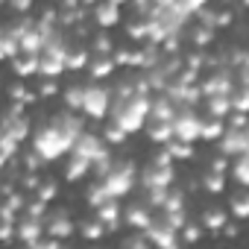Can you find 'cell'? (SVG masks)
<instances>
[{
	"label": "cell",
	"mask_w": 249,
	"mask_h": 249,
	"mask_svg": "<svg viewBox=\"0 0 249 249\" xmlns=\"http://www.w3.org/2000/svg\"><path fill=\"white\" fill-rule=\"evenodd\" d=\"M36 196L47 205V202H53V199L59 196V185H56V182H41V185H38V191H36Z\"/></svg>",
	"instance_id": "27"
},
{
	"label": "cell",
	"mask_w": 249,
	"mask_h": 249,
	"mask_svg": "<svg viewBox=\"0 0 249 249\" xmlns=\"http://www.w3.org/2000/svg\"><path fill=\"white\" fill-rule=\"evenodd\" d=\"M220 231H223V234H226L229 240H234V237H237V226H234V223H226V226H223Z\"/></svg>",
	"instance_id": "40"
},
{
	"label": "cell",
	"mask_w": 249,
	"mask_h": 249,
	"mask_svg": "<svg viewBox=\"0 0 249 249\" xmlns=\"http://www.w3.org/2000/svg\"><path fill=\"white\" fill-rule=\"evenodd\" d=\"M85 173H91V161H85V159H79V156H71V161H68V167H65V179H68V182H76V179H82Z\"/></svg>",
	"instance_id": "18"
},
{
	"label": "cell",
	"mask_w": 249,
	"mask_h": 249,
	"mask_svg": "<svg viewBox=\"0 0 249 249\" xmlns=\"http://www.w3.org/2000/svg\"><path fill=\"white\" fill-rule=\"evenodd\" d=\"M94 24L100 30H111L120 24V3H114V0H108V3H100L94 6Z\"/></svg>",
	"instance_id": "10"
},
{
	"label": "cell",
	"mask_w": 249,
	"mask_h": 249,
	"mask_svg": "<svg viewBox=\"0 0 249 249\" xmlns=\"http://www.w3.org/2000/svg\"><path fill=\"white\" fill-rule=\"evenodd\" d=\"M226 132V123L217 117H199V138L202 141H220V135Z\"/></svg>",
	"instance_id": "14"
},
{
	"label": "cell",
	"mask_w": 249,
	"mask_h": 249,
	"mask_svg": "<svg viewBox=\"0 0 249 249\" xmlns=\"http://www.w3.org/2000/svg\"><path fill=\"white\" fill-rule=\"evenodd\" d=\"M126 36L132 41H147V18H135L126 24Z\"/></svg>",
	"instance_id": "23"
},
{
	"label": "cell",
	"mask_w": 249,
	"mask_h": 249,
	"mask_svg": "<svg viewBox=\"0 0 249 249\" xmlns=\"http://www.w3.org/2000/svg\"><path fill=\"white\" fill-rule=\"evenodd\" d=\"M73 234V220H71V214L62 208V211H53L50 217H47V223H44V237H50V240H68Z\"/></svg>",
	"instance_id": "7"
},
{
	"label": "cell",
	"mask_w": 249,
	"mask_h": 249,
	"mask_svg": "<svg viewBox=\"0 0 249 249\" xmlns=\"http://www.w3.org/2000/svg\"><path fill=\"white\" fill-rule=\"evenodd\" d=\"M147 243L156 249H179V231H173L170 226H164L161 220H153V226L144 231Z\"/></svg>",
	"instance_id": "6"
},
{
	"label": "cell",
	"mask_w": 249,
	"mask_h": 249,
	"mask_svg": "<svg viewBox=\"0 0 249 249\" xmlns=\"http://www.w3.org/2000/svg\"><path fill=\"white\" fill-rule=\"evenodd\" d=\"M114 41H111V36H106V33H100L97 38H94V53H97V59H111V53H114Z\"/></svg>",
	"instance_id": "21"
},
{
	"label": "cell",
	"mask_w": 249,
	"mask_h": 249,
	"mask_svg": "<svg viewBox=\"0 0 249 249\" xmlns=\"http://www.w3.org/2000/svg\"><path fill=\"white\" fill-rule=\"evenodd\" d=\"M9 9H12V12H30V9H33V6H30V3H27V0H21V3H12V6H9Z\"/></svg>",
	"instance_id": "41"
},
{
	"label": "cell",
	"mask_w": 249,
	"mask_h": 249,
	"mask_svg": "<svg viewBox=\"0 0 249 249\" xmlns=\"http://www.w3.org/2000/svg\"><path fill=\"white\" fill-rule=\"evenodd\" d=\"M94 211H97V217H94V220H97L106 231H114V229L120 226V214H123V211H120L117 199H108V202H103V205H100V208H94Z\"/></svg>",
	"instance_id": "11"
},
{
	"label": "cell",
	"mask_w": 249,
	"mask_h": 249,
	"mask_svg": "<svg viewBox=\"0 0 249 249\" xmlns=\"http://www.w3.org/2000/svg\"><path fill=\"white\" fill-rule=\"evenodd\" d=\"M24 211H27L24 217H30V220H41V223H44V217H47V205H44L41 199L27 202V205H24Z\"/></svg>",
	"instance_id": "28"
},
{
	"label": "cell",
	"mask_w": 249,
	"mask_h": 249,
	"mask_svg": "<svg viewBox=\"0 0 249 249\" xmlns=\"http://www.w3.org/2000/svg\"><path fill=\"white\" fill-rule=\"evenodd\" d=\"M120 220H126V226H129V229H135V231H141V234H144V231L153 226V220H156V217H153V211H150L147 205H129L126 211L120 214Z\"/></svg>",
	"instance_id": "8"
},
{
	"label": "cell",
	"mask_w": 249,
	"mask_h": 249,
	"mask_svg": "<svg viewBox=\"0 0 249 249\" xmlns=\"http://www.w3.org/2000/svg\"><path fill=\"white\" fill-rule=\"evenodd\" d=\"M173 141H182V144L199 141V114L194 108H176V117H173Z\"/></svg>",
	"instance_id": "3"
},
{
	"label": "cell",
	"mask_w": 249,
	"mask_h": 249,
	"mask_svg": "<svg viewBox=\"0 0 249 249\" xmlns=\"http://www.w3.org/2000/svg\"><path fill=\"white\" fill-rule=\"evenodd\" d=\"M62 94H65V106H68V108H79V106H82V85H71V88H65Z\"/></svg>",
	"instance_id": "29"
},
{
	"label": "cell",
	"mask_w": 249,
	"mask_h": 249,
	"mask_svg": "<svg viewBox=\"0 0 249 249\" xmlns=\"http://www.w3.org/2000/svg\"><path fill=\"white\" fill-rule=\"evenodd\" d=\"M79 231H82V237H85V240H100V237L106 234V229H103L97 220H85V223L79 226Z\"/></svg>",
	"instance_id": "26"
},
{
	"label": "cell",
	"mask_w": 249,
	"mask_h": 249,
	"mask_svg": "<svg viewBox=\"0 0 249 249\" xmlns=\"http://www.w3.org/2000/svg\"><path fill=\"white\" fill-rule=\"evenodd\" d=\"M0 62H6V59H3V56H0Z\"/></svg>",
	"instance_id": "44"
},
{
	"label": "cell",
	"mask_w": 249,
	"mask_h": 249,
	"mask_svg": "<svg viewBox=\"0 0 249 249\" xmlns=\"http://www.w3.org/2000/svg\"><path fill=\"white\" fill-rule=\"evenodd\" d=\"M59 249H71V246H62V243H59Z\"/></svg>",
	"instance_id": "43"
},
{
	"label": "cell",
	"mask_w": 249,
	"mask_h": 249,
	"mask_svg": "<svg viewBox=\"0 0 249 249\" xmlns=\"http://www.w3.org/2000/svg\"><path fill=\"white\" fill-rule=\"evenodd\" d=\"M211 41H214V30L196 24L194 33H191V44H194V50H202V53H205V47H211Z\"/></svg>",
	"instance_id": "20"
},
{
	"label": "cell",
	"mask_w": 249,
	"mask_h": 249,
	"mask_svg": "<svg viewBox=\"0 0 249 249\" xmlns=\"http://www.w3.org/2000/svg\"><path fill=\"white\" fill-rule=\"evenodd\" d=\"M15 237H18L21 243L33 246V243H38V240L44 237V223H41V220H30V217H21V220L15 223Z\"/></svg>",
	"instance_id": "9"
},
{
	"label": "cell",
	"mask_w": 249,
	"mask_h": 249,
	"mask_svg": "<svg viewBox=\"0 0 249 249\" xmlns=\"http://www.w3.org/2000/svg\"><path fill=\"white\" fill-rule=\"evenodd\" d=\"M229 223V211L226 208H208L202 211V229L211 231V234H220V229Z\"/></svg>",
	"instance_id": "12"
},
{
	"label": "cell",
	"mask_w": 249,
	"mask_h": 249,
	"mask_svg": "<svg viewBox=\"0 0 249 249\" xmlns=\"http://www.w3.org/2000/svg\"><path fill=\"white\" fill-rule=\"evenodd\" d=\"M27 249H59V240H50V237H41L38 243L27 246Z\"/></svg>",
	"instance_id": "39"
},
{
	"label": "cell",
	"mask_w": 249,
	"mask_h": 249,
	"mask_svg": "<svg viewBox=\"0 0 249 249\" xmlns=\"http://www.w3.org/2000/svg\"><path fill=\"white\" fill-rule=\"evenodd\" d=\"M36 94H38V100H50V97H56V94H59V82H56V79H44V82L38 85V91H36Z\"/></svg>",
	"instance_id": "31"
},
{
	"label": "cell",
	"mask_w": 249,
	"mask_h": 249,
	"mask_svg": "<svg viewBox=\"0 0 249 249\" xmlns=\"http://www.w3.org/2000/svg\"><path fill=\"white\" fill-rule=\"evenodd\" d=\"M226 170H229V159H223V156H217V159H211V170H208V173H217V176H226Z\"/></svg>",
	"instance_id": "37"
},
{
	"label": "cell",
	"mask_w": 249,
	"mask_h": 249,
	"mask_svg": "<svg viewBox=\"0 0 249 249\" xmlns=\"http://www.w3.org/2000/svg\"><path fill=\"white\" fill-rule=\"evenodd\" d=\"M234 179H237L240 188L246 185V179H249V176H246V156H237V159H234Z\"/></svg>",
	"instance_id": "33"
},
{
	"label": "cell",
	"mask_w": 249,
	"mask_h": 249,
	"mask_svg": "<svg viewBox=\"0 0 249 249\" xmlns=\"http://www.w3.org/2000/svg\"><path fill=\"white\" fill-rule=\"evenodd\" d=\"M38 185H41L38 173H24V176H21V188H24V191H38Z\"/></svg>",
	"instance_id": "36"
},
{
	"label": "cell",
	"mask_w": 249,
	"mask_h": 249,
	"mask_svg": "<svg viewBox=\"0 0 249 249\" xmlns=\"http://www.w3.org/2000/svg\"><path fill=\"white\" fill-rule=\"evenodd\" d=\"M108 106H111L108 88H103V85H82V106H79V111H85L91 120H100V117H106Z\"/></svg>",
	"instance_id": "2"
},
{
	"label": "cell",
	"mask_w": 249,
	"mask_h": 249,
	"mask_svg": "<svg viewBox=\"0 0 249 249\" xmlns=\"http://www.w3.org/2000/svg\"><path fill=\"white\" fill-rule=\"evenodd\" d=\"M100 188L106 194V199H120L135 188V164L132 161H114V167L108 170L106 179H100Z\"/></svg>",
	"instance_id": "1"
},
{
	"label": "cell",
	"mask_w": 249,
	"mask_h": 249,
	"mask_svg": "<svg viewBox=\"0 0 249 249\" xmlns=\"http://www.w3.org/2000/svg\"><path fill=\"white\" fill-rule=\"evenodd\" d=\"M12 73H15L18 79L36 76V73H38V59H36V56H15V59H12Z\"/></svg>",
	"instance_id": "15"
},
{
	"label": "cell",
	"mask_w": 249,
	"mask_h": 249,
	"mask_svg": "<svg viewBox=\"0 0 249 249\" xmlns=\"http://www.w3.org/2000/svg\"><path fill=\"white\" fill-rule=\"evenodd\" d=\"M41 167H44V161H41L36 153H27V156H24V170H27V173H38Z\"/></svg>",
	"instance_id": "34"
},
{
	"label": "cell",
	"mask_w": 249,
	"mask_h": 249,
	"mask_svg": "<svg viewBox=\"0 0 249 249\" xmlns=\"http://www.w3.org/2000/svg\"><path fill=\"white\" fill-rule=\"evenodd\" d=\"M208 194H223L226 191V176H217V173H202V182H199Z\"/></svg>",
	"instance_id": "22"
},
{
	"label": "cell",
	"mask_w": 249,
	"mask_h": 249,
	"mask_svg": "<svg viewBox=\"0 0 249 249\" xmlns=\"http://www.w3.org/2000/svg\"><path fill=\"white\" fill-rule=\"evenodd\" d=\"M217 147H220V156H223V159L246 156V150H249V135H246V129H226V132L220 135Z\"/></svg>",
	"instance_id": "5"
},
{
	"label": "cell",
	"mask_w": 249,
	"mask_h": 249,
	"mask_svg": "<svg viewBox=\"0 0 249 249\" xmlns=\"http://www.w3.org/2000/svg\"><path fill=\"white\" fill-rule=\"evenodd\" d=\"M114 71H117V65L111 62V59H94L91 65H88V73H91V79H108V76H114Z\"/></svg>",
	"instance_id": "17"
},
{
	"label": "cell",
	"mask_w": 249,
	"mask_h": 249,
	"mask_svg": "<svg viewBox=\"0 0 249 249\" xmlns=\"http://www.w3.org/2000/svg\"><path fill=\"white\" fill-rule=\"evenodd\" d=\"M164 153L170 156V161H191L194 159V144H182V141H170L164 147Z\"/></svg>",
	"instance_id": "19"
},
{
	"label": "cell",
	"mask_w": 249,
	"mask_h": 249,
	"mask_svg": "<svg viewBox=\"0 0 249 249\" xmlns=\"http://www.w3.org/2000/svg\"><path fill=\"white\" fill-rule=\"evenodd\" d=\"M147 135H150V141H156V144H170L173 141V123H159V120H150V126H147Z\"/></svg>",
	"instance_id": "16"
},
{
	"label": "cell",
	"mask_w": 249,
	"mask_h": 249,
	"mask_svg": "<svg viewBox=\"0 0 249 249\" xmlns=\"http://www.w3.org/2000/svg\"><path fill=\"white\" fill-rule=\"evenodd\" d=\"M231 214H234L237 220H246V214H249V199H246V191L234 194V199H231Z\"/></svg>",
	"instance_id": "25"
},
{
	"label": "cell",
	"mask_w": 249,
	"mask_h": 249,
	"mask_svg": "<svg viewBox=\"0 0 249 249\" xmlns=\"http://www.w3.org/2000/svg\"><path fill=\"white\" fill-rule=\"evenodd\" d=\"M123 144V141H126V135H123L117 126H111V123H106V129H103V144Z\"/></svg>",
	"instance_id": "32"
},
{
	"label": "cell",
	"mask_w": 249,
	"mask_h": 249,
	"mask_svg": "<svg viewBox=\"0 0 249 249\" xmlns=\"http://www.w3.org/2000/svg\"><path fill=\"white\" fill-rule=\"evenodd\" d=\"M15 237V226H9V223H0V243H9Z\"/></svg>",
	"instance_id": "38"
},
{
	"label": "cell",
	"mask_w": 249,
	"mask_h": 249,
	"mask_svg": "<svg viewBox=\"0 0 249 249\" xmlns=\"http://www.w3.org/2000/svg\"><path fill=\"white\" fill-rule=\"evenodd\" d=\"M202 240V229L194 226V223H185L179 229V243H199Z\"/></svg>",
	"instance_id": "24"
},
{
	"label": "cell",
	"mask_w": 249,
	"mask_h": 249,
	"mask_svg": "<svg viewBox=\"0 0 249 249\" xmlns=\"http://www.w3.org/2000/svg\"><path fill=\"white\" fill-rule=\"evenodd\" d=\"M71 156H79V159H85V161L94 164V161H100V159H106V156H111V153L106 150V144H103L100 135H94V132H82V135L73 141Z\"/></svg>",
	"instance_id": "4"
},
{
	"label": "cell",
	"mask_w": 249,
	"mask_h": 249,
	"mask_svg": "<svg viewBox=\"0 0 249 249\" xmlns=\"http://www.w3.org/2000/svg\"><path fill=\"white\" fill-rule=\"evenodd\" d=\"M6 164H9V161H6V159H3V156H0V170H3V167H6Z\"/></svg>",
	"instance_id": "42"
},
{
	"label": "cell",
	"mask_w": 249,
	"mask_h": 249,
	"mask_svg": "<svg viewBox=\"0 0 249 249\" xmlns=\"http://www.w3.org/2000/svg\"><path fill=\"white\" fill-rule=\"evenodd\" d=\"M85 65H91V56L82 44H71L68 56H65V71H82Z\"/></svg>",
	"instance_id": "13"
},
{
	"label": "cell",
	"mask_w": 249,
	"mask_h": 249,
	"mask_svg": "<svg viewBox=\"0 0 249 249\" xmlns=\"http://www.w3.org/2000/svg\"><path fill=\"white\" fill-rule=\"evenodd\" d=\"M85 202H88L91 208H100L103 202H108V199H106V194H103V188H100V182H94V185L88 188V194H85Z\"/></svg>",
	"instance_id": "30"
},
{
	"label": "cell",
	"mask_w": 249,
	"mask_h": 249,
	"mask_svg": "<svg viewBox=\"0 0 249 249\" xmlns=\"http://www.w3.org/2000/svg\"><path fill=\"white\" fill-rule=\"evenodd\" d=\"M123 249H150V243H147L144 234H132V237L123 240Z\"/></svg>",
	"instance_id": "35"
}]
</instances>
